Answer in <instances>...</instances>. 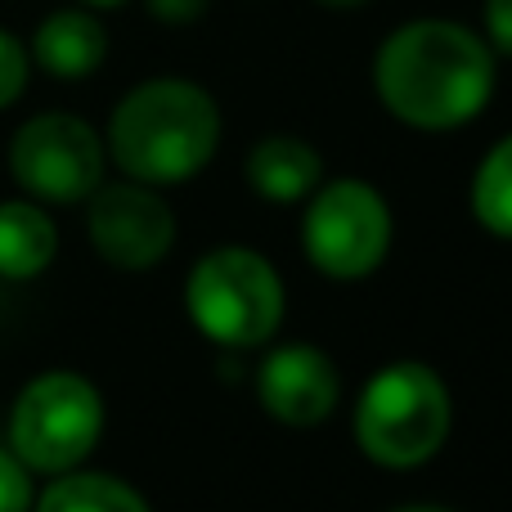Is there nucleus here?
Instances as JSON below:
<instances>
[{
  "label": "nucleus",
  "mask_w": 512,
  "mask_h": 512,
  "mask_svg": "<svg viewBox=\"0 0 512 512\" xmlns=\"http://www.w3.org/2000/svg\"><path fill=\"white\" fill-rule=\"evenodd\" d=\"M373 90L414 131H459L495 95V50L454 18H409L373 54Z\"/></svg>",
  "instance_id": "f257e3e1"
},
{
  "label": "nucleus",
  "mask_w": 512,
  "mask_h": 512,
  "mask_svg": "<svg viewBox=\"0 0 512 512\" xmlns=\"http://www.w3.org/2000/svg\"><path fill=\"white\" fill-rule=\"evenodd\" d=\"M216 144L221 108L212 90L185 77H153L117 99L104 149L126 180L162 189L194 180L216 158Z\"/></svg>",
  "instance_id": "f03ea898"
},
{
  "label": "nucleus",
  "mask_w": 512,
  "mask_h": 512,
  "mask_svg": "<svg viewBox=\"0 0 512 512\" xmlns=\"http://www.w3.org/2000/svg\"><path fill=\"white\" fill-rule=\"evenodd\" d=\"M454 427L450 387L418 360H396L364 382L355 400V445L364 459L391 472L423 468L441 454Z\"/></svg>",
  "instance_id": "7ed1b4c3"
},
{
  "label": "nucleus",
  "mask_w": 512,
  "mask_h": 512,
  "mask_svg": "<svg viewBox=\"0 0 512 512\" xmlns=\"http://www.w3.org/2000/svg\"><path fill=\"white\" fill-rule=\"evenodd\" d=\"M288 292L283 279L261 252L216 248L189 270L185 310L207 342L225 351H252L270 342L283 324Z\"/></svg>",
  "instance_id": "20e7f679"
},
{
  "label": "nucleus",
  "mask_w": 512,
  "mask_h": 512,
  "mask_svg": "<svg viewBox=\"0 0 512 512\" xmlns=\"http://www.w3.org/2000/svg\"><path fill=\"white\" fill-rule=\"evenodd\" d=\"M104 436V396L86 373L50 369L36 373L9 414V450L27 472L59 477L90 459Z\"/></svg>",
  "instance_id": "39448f33"
},
{
  "label": "nucleus",
  "mask_w": 512,
  "mask_h": 512,
  "mask_svg": "<svg viewBox=\"0 0 512 512\" xmlns=\"http://www.w3.org/2000/svg\"><path fill=\"white\" fill-rule=\"evenodd\" d=\"M301 252L324 279H369L391 252V207L369 180H333L306 198Z\"/></svg>",
  "instance_id": "423d86ee"
},
{
  "label": "nucleus",
  "mask_w": 512,
  "mask_h": 512,
  "mask_svg": "<svg viewBox=\"0 0 512 512\" xmlns=\"http://www.w3.org/2000/svg\"><path fill=\"white\" fill-rule=\"evenodd\" d=\"M108 149L77 113H36L9 140V176L36 203H86L104 185Z\"/></svg>",
  "instance_id": "0eeeda50"
},
{
  "label": "nucleus",
  "mask_w": 512,
  "mask_h": 512,
  "mask_svg": "<svg viewBox=\"0 0 512 512\" xmlns=\"http://www.w3.org/2000/svg\"><path fill=\"white\" fill-rule=\"evenodd\" d=\"M86 203H90L86 212L90 243L113 270L126 274L153 270L176 243V212L153 185L117 180V185H99Z\"/></svg>",
  "instance_id": "6e6552de"
},
{
  "label": "nucleus",
  "mask_w": 512,
  "mask_h": 512,
  "mask_svg": "<svg viewBox=\"0 0 512 512\" xmlns=\"http://www.w3.org/2000/svg\"><path fill=\"white\" fill-rule=\"evenodd\" d=\"M256 400L283 427H319L342 400V378L319 346L288 342L274 346L256 369Z\"/></svg>",
  "instance_id": "1a4fd4ad"
},
{
  "label": "nucleus",
  "mask_w": 512,
  "mask_h": 512,
  "mask_svg": "<svg viewBox=\"0 0 512 512\" xmlns=\"http://www.w3.org/2000/svg\"><path fill=\"white\" fill-rule=\"evenodd\" d=\"M27 54H32V63L41 72H50V77L81 81V77L104 68L108 32H104L95 9L68 5V9H54V14H45L41 23H36Z\"/></svg>",
  "instance_id": "9d476101"
},
{
  "label": "nucleus",
  "mask_w": 512,
  "mask_h": 512,
  "mask_svg": "<svg viewBox=\"0 0 512 512\" xmlns=\"http://www.w3.org/2000/svg\"><path fill=\"white\" fill-rule=\"evenodd\" d=\"M324 180V158L315 144L297 140V135H265L248 153V185L265 203H306Z\"/></svg>",
  "instance_id": "9b49d317"
},
{
  "label": "nucleus",
  "mask_w": 512,
  "mask_h": 512,
  "mask_svg": "<svg viewBox=\"0 0 512 512\" xmlns=\"http://www.w3.org/2000/svg\"><path fill=\"white\" fill-rule=\"evenodd\" d=\"M59 252V230L36 198L0 203V279H36Z\"/></svg>",
  "instance_id": "f8f14e48"
},
{
  "label": "nucleus",
  "mask_w": 512,
  "mask_h": 512,
  "mask_svg": "<svg viewBox=\"0 0 512 512\" xmlns=\"http://www.w3.org/2000/svg\"><path fill=\"white\" fill-rule=\"evenodd\" d=\"M32 512H153L144 495L122 477L108 472H59L41 495L32 499Z\"/></svg>",
  "instance_id": "ddd939ff"
},
{
  "label": "nucleus",
  "mask_w": 512,
  "mask_h": 512,
  "mask_svg": "<svg viewBox=\"0 0 512 512\" xmlns=\"http://www.w3.org/2000/svg\"><path fill=\"white\" fill-rule=\"evenodd\" d=\"M468 203L481 230L495 239H512V135H504L472 171Z\"/></svg>",
  "instance_id": "4468645a"
},
{
  "label": "nucleus",
  "mask_w": 512,
  "mask_h": 512,
  "mask_svg": "<svg viewBox=\"0 0 512 512\" xmlns=\"http://www.w3.org/2000/svg\"><path fill=\"white\" fill-rule=\"evenodd\" d=\"M27 77H32V54L9 27H0V108L18 104V95L27 90Z\"/></svg>",
  "instance_id": "2eb2a0df"
},
{
  "label": "nucleus",
  "mask_w": 512,
  "mask_h": 512,
  "mask_svg": "<svg viewBox=\"0 0 512 512\" xmlns=\"http://www.w3.org/2000/svg\"><path fill=\"white\" fill-rule=\"evenodd\" d=\"M32 472L14 450H0V512H32Z\"/></svg>",
  "instance_id": "dca6fc26"
},
{
  "label": "nucleus",
  "mask_w": 512,
  "mask_h": 512,
  "mask_svg": "<svg viewBox=\"0 0 512 512\" xmlns=\"http://www.w3.org/2000/svg\"><path fill=\"white\" fill-rule=\"evenodd\" d=\"M481 18H486V41H490V50H495V54H508V59H512V0H486Z\"/></svg>",
  "instance_id": "f3484780"
},
{
  "label": "nucleus",
  "mask_w": 512,
  "mask_h": 512,
  "mask_svg": "<svg viewBox=\"0 0 512 512\" xmlns=\"http://www.w3.org/2000/svg\"><path fill=\"white\" fill-rule=\"evenodd\" d=\"M207 5H212V0H144V9H149L158 23H167V27L198 23V18L207 14Z\"/></svg>",
  "instance_id": "a211bd4d"
},
{
  "label": "nucleus",
  "mask_w": 512,
  "mask_h": 512,
  "mask_svg": "<svg viewBox=\"0 0 512 512\" xmlns=\"http://www.w3.org/2000/svg\"><path fill=\"white\" fill-rule=\"evenodd\" d=\"M77 5H86V9H95L99 14V9H122L126 0H77Z\"/></svg>",
  "instance_id": "6ab92c4d"
},
{
  "label": "nucleus",
  "mask_w": 512,
  "mask_h": 512,
  "mask_svg": "<svg viewBox=\"0 0 512 512\" xmlns=\"http://www.w3.org/2000/svg\"><path fill=\"white\" fill-rule=\"evenodd\" d=\"M324 9H360V5H369V0H319Z\"/></svg>",
  "instance_id": "aec40b11"
},
{
  "label": "nucleus",
  "mask_w": 512,
  "mask_h": 512,
  "mask_svg": "<svg viewBox=\"0 0 512 512\" xmlns=\"http://www.w3.org/2000/svg\"><path fill=\"white\" fill-rule=\"evenodd\" d=\"M396 512H450V508H432V504H409V508H396Z\"/></svg>",
  "instance_id": "412c9836"
}]
</instances>
